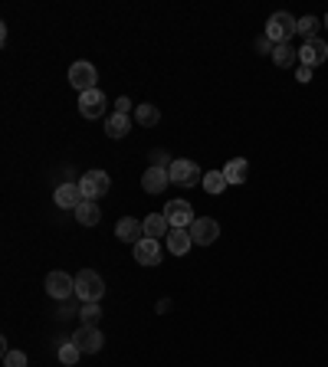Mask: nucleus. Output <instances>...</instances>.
Instances as JSON below:
<instances>
[{
  "mask_svg": "<svg viewBox=\"0 0 328 367\" xmlns=\"http://www.w3.org/2000/svg\"><path fill=\"white\" fill-rule=\"evenodd\" d=\"M296 30H299V20L292 17V13H286V10H279V13H272L269 20H266V37L279 46V43H289L292 37H296Z\"/></svg>",
  "mask_w": 328,
  "mask_h": 367,
  "instance_id": "1",
  "label": "nucleus"
},
{
  "mask_svg": "<svg viewBox=\"0 0 328 367\" xmlns=\"http://www.w3.org/2000/svg\"><path fill=\"white\" fill-rule=\"evenodd\" d=\"M75 295H79L83 301H99L105 295L102 275L95 273V269H83V273L75 275Z\"/></svg>",
  "mask_w": 328,
  "mask_h": 367,
  "instance_id": "2",
  "label": "nucleus"
},
{
  "mask_svg": "<svg viewBox=\"0 0 328 367\" xmlns=\"http://www.w3.org/2000/svg\"><path fill=\"white\" fill-rule=\"evenodd\" d=\"M69 82H73V89L79 95L92 92V89H99V73H95L92 63L79 59V63H73V66H69Z\"/></svg>",
  "mask_w": 328,
  "mask_h": 367,
  "instance_id": "3",
  "label": "nucleus"
},
{
  "mask_svg": "<svg viewBox=\"0 0 328 367\" xmlns=\"http://www.w3.org/2000/svg\"><path fill=\"white\" fill-rule=\"evenodd\" d=\"M168 174H171V184H181V187H197L200 184V168L188 158H174Z\"/></svg>",
  "mask_w": 328,
  "mask_h": 367,
  "instance_id": "4",
  "label": "nucleus"
},
{
  "mask_svg": "<svg viewBox=\"0 0 328 367\" xmlns=\"http://www.w3.org/2000/svg\"><path fill=\"white\" fill-rule=\"evenodd\" d=\"M164 220L171 223V230H188L194 223V207H190L188 200H171L168 207H164Z\"/></svg>",
  "mask_w": 328,
  "mask_h": 367,
  "instance_id": "5",
  "label": "nucleus"
},
{
  "mask_svg": "<svg viewBox=\"0 0 328 367\" xmlns=\"http://www.w3.org/2000/svg\"><path fill=\"white\" fill-rule=\"evenodd\" d=\"M79 190H83L85 200H99L102 194H109V174L105 170H89L79 180Z\"/></svg>",
  "mask_w": 328,
  "mask_h": 367,
  "instance_id": "6",
  "label": "nucleus"
},
{
  "mask_svg": "<svg viewBox=\"0 0 328 367\" xmlns=\"http://www.w3.org/2000/svg\"><path fill=\"white\" fill-rule=\"evenodd\" d=\"M47 295H53V299L66 301L69 295H75V279L69 273H63V269H56V273L47 275Z\"/></svg>",
  "mask_w": 328,
  "mask_h": 367,
  "instance_id": "7",
  "label": "nucleus"
},
{
  "mask_svg": "<svg viewBox=\"0 0 328 367\" xmlns=\"http://www.w3.org/2000/svg\"><path fill=\"white\" fill-rule=\"evenodd\" d=\"M102 341H105L102 331L92 328V325H83V328L73 335V344L83 351V354H99V351H102Z\"/></svg>",
  "mask_w": 328,
  "mask_h": 367,
  "instance_id": "8",
  "label": "nucleus"
},
{
  "mask_svg": "<svg viewBox=\"0 0 328 367\" xmlns=\"http://www.w3.org/2000/svg\"><path fill=\"white\" fill-rule=\"evenodd\" d=\"M188 230H190V240H194L197 246H210L217 236H220V223L210 220V217H197Z\"/></svg>",
  "mask_w": 328,
  "mask_h": 367,
  "instance_id": "9",
  "label": "nucleus"
},
{
  "mask_svg": "<svg viewBox=\"0 0 328 367\" xmlns=\"http://www.w3.org/2000/svg\"><path fill=\"white\" fill-rule=\"evenodd\" d=\"M105 108H109V102H105L102 89H92V92L79 95V112H83V118H102Z\"/></svg>",
  "mask_w": 328,
  "mask_h": 367,
  "instance_id": "10",
  "label": "nucleus"
},
{
  "mask_svg": "<svg viewBox=\"0 0 328 367\" xmlns=\"http://www.w3.org/2000/svg\"><path fill=\"white\" fill-rule=\"evenodd\" d=\"M299 59H302V66H322L328 59V43L325 39H309V43H302V49H299Z\"/></svg>",
  "mask_w": 328,
  "mask_h": 367,
  "instance_id": "11",
  "label": "nucleus"
},
{
  "mask_svg": "<svg viewBox=\"0 0 328 367\" xmlns=\"http://www.w3.org/2000/svg\"><path fill=\"white\" fill-rule=\"evenodd\" d=\"M131 253H135V263H141V266H158L161 263V243L158 240H151V236H145L141 243L131 246Z\"/></svg>",
  "mask_w": 328,
  "mask_h": 367,
  "instance_id": "12",
  "label": "nucleus"
},
{
  "mask_svg": "<svg viewBox=\"0 0 328 367\" xmlns=\"http://www.w3.org/2000/svg\"><path fill=\"white\" fill-rule=\"evenodd\" d=\"M115 236L122 240V243H141L145 240V226H141V220H135V217H122L119 220V226H115Z\"/></svg>",
  "mask_w": 328,
  "mask_h": 367,
  "instance_id": "13",
  "label": "nucleus"
},
{
  "mask_svg": "<svg viewBox=\"0 0 328 367\" xmlns=\"http://www.w3.org/2000/svg\"><path fill=\"white\" fill-rule=\"evenodd\" d=\"M168 184H171L168 168H154V164H151V168L145 170V178H141V187L148 190V194H161Z\"/></svg>",
  "mask_w": 328,
  "mask_h": 367,
  "instance_id": "14",
  "label": "nucleus"
},
{
  "mask_svg": "<svg viewBox=\"0 0 328 367\" xmlns=\"http://www.w3.org/2000/svg\"><path fill=\"white\" fill-rule=\"evenodd\" d=\"M53 200H56L63 210H75L85 197H83V190H79V184H59L56 194H53Z\"/></svg>",
  "mask_w": 328,
  "mask_h": 367,
  "instance_id": "15",
  "label": "nucleus"
},
{
  "mask_svg": "<svg viewBox=\"0 0 328 367\" xmlns=\"http://www.w3.org/2000/svg\"><path fill=\"white\" fill-rule=\"evenodd\" d=\"M224 178L230 187H240V184H246V178H250V164H246V158H233L230 164L224 168Z\"/></svg>",
  "mask_w": 328,
  "mask_h": 367,
  "instance_id": "16",
  "label": "nucleus"
},
{
  "mask_svg": "<svg viewBox=\"0 0 328 367\" xmlns=\"http://www.w3.org/2000/svg\"><path fill=\"white\" fill-rule=\"evenodd\" d=\"M128 132H131L128 115H122V112L105 115V135H109V138H125Z\"/></svg>",
  "mask_w": 328,
  "mask_h": 367,
  "instance_id": "17",
  "label": "nucleus"
},
{
  "mask_svg": "<svg viewBox=\"0 0 328 367\" xmlns=\"http://www.w3.org/2000/svg\"><path fill=\"white\" fill-rule=\"evenodd\" d=\"M73 213H75V220H79L83 226H95L99 220H102V210H99V204H95V200H83V204H79Z\"/></svg>",
  "mask_w": 328,
  "mask_h": 367,
  "instance_id": "18",
  "label": "nucleus"
},
{
  "mask_svg": "<svg viewBox=\"0 0 328 367\" xmlns=\"http://www.w3.org/2000/svg\"><path fill=\"white\" fill-rule=\"evenodd\" d=\"M141 226H145V236H151V240H158V236L171 233V223L164 220V213H151V217L141 220Z\"/></svg>",
  "mask_w": 328,
  "mask_h": 367,
  "instance_id": "19",
  "label": "nucleus"
},
{
  "mask_svg": "<svg viewBox=\"0 0 328 367\" xmlns=\"http://www.w3.org/2000/svg\"><path fill=\"white\" fill-rule=\"evenodd\" d=\"M194 246V240H190V230H171L168 233V249L174 256H184Z\"/></svg>",
  "mask_w": 328,
  "mask_h": 367,
  "instance_id": "20",
  "label": "nucleus"
},
{
  "mask_svg": "<svg viewBox=\"0 0 328 367\" xmlns=\"http://www.w3.org/2000/svg\"><path fill=\"white\" fill-rule=\"evenodd\" d=\"M296 59H299V49H292L289 43H279V46L272 49V63H276V66H279V69L292 66Z\"/></svg>",
  "mask_w": 328,
  "mask_h": 367,
  "instance_id": "21",
  "label": "nucleus"
},
{
  "mask_svg": "<svg viewBox=\"0 0 328 367\" xmlns=\"http://www.w3.org/2000/svg\"><path fill=\"white\" fill-rule=\"evenodd\" d=\"M230 187V184H226V178H224V170H207L204 174V190L207 194H224V190Z\"/></svg>",
  "mask_w": 328,
  "mask_h": 367,
  "instance_id": "22",
  "label": "nucleus"
},
{
  "mask_svg": "<svg viewBox=\"0 0 328 367\" xmlns=\"http://www.w3.org/2000/svg\"><path fill=\"white\" fill-rule=\"evenodd\" d=\"M138 125H145V128H154V125L161 122V112H158V105H151V102H145V105H138Z\"/></svg>",
  "mask_w": 328,
  "mask_h": 367,
  "instance_id": "23",
  "label": "nucleus"
},
{
  "mask_svg": "<svg viewBox=\"0 0 328 367\" xmlns=\"http://www.w3.org/2000/svg\"><path fill=\"white\" fill-rule=\"evenodd\" d=\"M79 318H83V325H99V318H102V309H99V301H85L83 309H79Z\"/></svg>",
  "mask_w": 328,
  "mask_h": 367,
  "instance_id": "24",
  "label": "nucleus"
},
{
  "mask_svg": "<svg viewBox=\"0 0 328 367\" xmlns=\"http://www.w3.org/2000/svg\"><path fill=\"white\" fill-rule=\"evenodd\" d=\"M322 23L315 17H302L299 20V30H296V33H299L302 39H305V43H309V39H315V30H319Z\"/></svg>",
  "mask_w": 328,
  "mask_h": 367,
  "instance_id": "25",
  "label": "nucleus"
},
{
  "mask_svg": "<svg viewBox=\"0 0 328 367\" xmlns=\"http://www.w3.org/2000/svg\"><path fill=\"white\" fill-rule=\"evenodd\" d=\"M79 354H83V351L75 348L73 341H66L63 348H59V361H63V364H66V367H73V364H75V361H79Z\"/></svg>",
  "mask_w": 328,
  "mask_h": 367,
  "instance_id": "26",
  "label": "nucleus"
},
{
  "mask_svg": "<svg viewBox=\"0 0 328 367\" xmlns=\"http://www.w3.org/2000/svg\"><path fill=\"white\" fill-rule=\"evenodd\" d=\"M4 367H27V354L23 351H4Z\"/></svg>",
  "mask_w": 328,
  "mask_h": 367,
  "instance_id": "27",
  "label": "nucleus"
},
{
  "mask_svg": "<svg viewBox=\"0 0 328 367\" xmlns=\"http://www.w3.org/2000/svg\"><path fill=\"white\" fill-rule=\"evenodd\" d=\"M151 161H154V168H171V164H174V161H171V154L164 148L151 151Z\"/></svg>",
  "mask_w": 328,
  "mask_h": 367,
  "instance_id": "28",
  "label": "nucleus"
},
{
  "mask_svg": "<svg viewBox=\"0 0 328 367\" xmlns=\"http://www.w3.org/2000/svg\"><path fill=\"white\" fill-rule=\"evenodd\" d=\"M253 46H256V53H269V56H272V49H276V43H272V39L266 37V33H262V37H256Z\"/></svg>",
  "mask_w": 328,
  "mask_h": 367,
  "instance_id": "29",
  "label": "nucleus"
},
{
  "mask_svg": "<svg viewBox=\"0 0 328 367\" xmlns=\"http://www.w3.org/2000/svg\"><path fill=\"white\" fill-rule=\"evenodd\" d=\"M128 108H131V99H128V95H122V99H115V112L128 115Z\"/></svg>",
  "mask_w": 328,
  "mask_h": 367,
  "instance_id": "30",
  "label": "nucleus"
},
{
  "mask_svg": "<svg viewBox=\"0 0 328 367\" xmlns=\"http://www.w3.org/2000/svg\"><path fill=\"white\" fill-rule=\"evenodd\" d=\"M296 79H299V82H312V69L309 66H299V69H296Z\"/></svg>",
  "mask_w": 328,
  "mask_h": 367,
  "instance_id": "31",
  "label": "nucleus"
},
{
  "mask_svg": "<svg viewBox=\"0 0 328 367\" xmlns=\"http://www.w3.org/2000/svg\"><path fill=\"white\" fill-rule=\"evenodd\" d=\"M69 315H79V311H73L69 305H63V309H59V318H69Z\"/></svg>",
  "mask_w": 328,
  "mask_h": 367,
  "instance_id": "32",
  "label": "nucleus"
},
{
  "mask_svg": "<svg viewBox=\"0 0 328 367\" xmlns=\"http://www.w3.org/2000/svg\"><path fill=\"white\" fill-rule=\"evenodd\" d=\"M325 27H328V13H325Z\"/></svg>",
  "mask_w": 328,
  "mask_h": 367,
  "instance_id": "33",
  "label": "nucleus"
}]
</instances>
